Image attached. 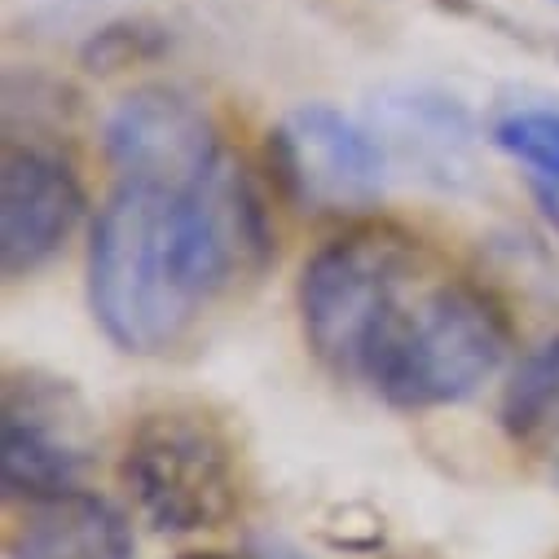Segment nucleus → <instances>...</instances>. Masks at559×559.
I'll return each instance as SVG.
<instances>
[{
  "mask_svg": "<svg viewBox=\"0 0 559 559\" xmlns=\"http://www.w3.org/2000/svg\"><path fill=\"white\" fill-rule=\"evenodd\" d=\"M269 247V212L234 151L186 181L115 177L88 238V309L115 348L168 353Z\"/></svg>",
  "mask_w": 559,
  "mask_h": 559,
  "instance_id": "f257e3e1",
  "label": "nucleus"
},
{
  "mask_svg": "<svg viewBox=\"0 0 559 559\" xmlns=\"http://www.w3.org/2000/svg\"><path fill=\"white\" fill-rule=\"evenodd\" d=\"M507 348L511 331L498 300L424 260L388 300L357 383L396 409H441L476 396L502 370Z\"/></svg>",
  "mask_w": 559,
  "mask_h": 559,
  "instance_id": "f03ea898",
  "label": "nucleus"
},
{
  "mask_svg": "<svg viewBox=\"0 0 559 559\" xmlns=\"http://www.w3.org/2000/svg\"><path fill=\"white\" fill-rule=\"evenodd\" d=\"M418 264L424 247L396 229H353L309 255L296 300L305 340L322 366L340 379H357L388 300Z\"/></svg>",
  "mask_w": 559,
  "mask_h": 559,
  "instance_id": "7ed1b4c3",
  "label": "nucleus"
},
{
  "mask_svg": "<svg viewBox=\"0 0 559 559\" xmlns=\"http://www.w3.org/2000/svg\"><path fill=\"white\" fill-rule=\"evenodd\" d=\"M123 485L159 533L221 528L238 507L234 450L199 409L146 414L123 450Z\"/></svg>",
  "mask_w": 559,
  "mask_h": 559,
  "instance_id": "20e7f679",
  "label": "nucleus"
},
{
  "mask_svg": "<svg viewBox=\"0 0 559 559\" xmlns=\"http://www.w3.org/2000/svg\"><path fill=\"white\" fill-rule=\"evenodd\" d=\"M93 463V418L84 396L45 370H14L5 379L0 418V485L10 498L40 502L80 489Z\"/></svg>",
  "mask_w": 559,
  "mask_h": 559,
  "instance_id": "39448f33",
  "label": "nucleus"
},
{
  "mask_svg": "<svg viewBox=\"0 0 559 559\" xmlns=\"http://www.w3.org/2000/svg\"><path fill=\"white\" fill-rule=\"evenodd\" d=\"M273 173L309 212H361L379 203L388 155L379 136L331 102H300L269 132Z\"/></svg>",
  "mask_w": 559,
  "mask_h": 559,
  "instance_id": "423d86ee",
  "label": "nucleus"
},
{
  "mask_svg": "<svg viewBox=\"0 0 559 559\" xmlns=\"http://www.w3.org/2000/svg\"><path fill=\"white\" fill-rule=\"evenodd\" d=\"M225 151L207 106L173 84L132 88L106 119V159L115 177L186 181L212 168Z\"/></svg>",
  "mask_w": 559,
  "mask_h": 559,
  "instance_id": "0eeeda50",
  "label": "nucleus"
},
{
  "mask_svg": "<svg viewBox=\"0 0 559 559\" xmlns=\"http://www.w3.org/2000/svg\"><path fill=\"white\" fill-rule=\"evenodd\" d=\"M84 216V190L71 164L40 146H10L0 168V269L27 277L45 269Z\"/></svg>",
  "mask_w": 559,
  "mask_h": 559,
  "instance_id": "6e6552de",
  "label": "nucleus"
},
{
  "mask_svg": "<svg viewBox=\"0 0 559 559\" xmlns=\"http://www.w3.org/2000/svg\"><path fill=\"white\" fill-rule=\"evenodd\" d=\"M10 559H136V537L110 498L67 489L27 502V515L10 537Z\"/></svg>",
  "mask_w": 559,
  "mask_h": 559,
  "instance_id": "1a4fd4ad",
  "label": "nucleus"
},
{
  "mask_svg": "<svg viewBox=\"0 0 559 559\" xmlns=\"http://www.w3.org/2000/svg\"><path fill=\"white\" fill-rule=\"evenodd\" d=\"M502 424L515 441L533 445L559 480V335L515 366L502 396Z\"/></svg>",
  "mask_w": 559,
  "mask_h": 559,
  "instance_id": "9d476101",
  "label": "nucleus"
},
{
  "mask_svg": "<svg viewBox=\"0 0 559 559\" xmlns=\"http://www.w3.org/2000/svg\"><path fill=\"white\" fill-rule=\"evenodd\" d=\"M489 142L528 168L533 181L559 186V106H511L489 123Z\"/></svg>",
  "mask_w": 559,
  "mask_h": 559,
  "instance_id": "9b49d317",
  "label": "nucleus"
},
{
  "mask_svg": "<svg viewBox=\"0 0 559 559\" xmlns=\"http://www.w3.org/2000/svg\"><path fill=\"white\" fill-rule=\"evenodd\" d=\"M533 194H537V203H542L546 221L559 229V186H542V181H533Z\"/></svg>",
  "mask_w": 559,
  "mask_h": 559,
  "instance_id": "f8f14e48",
  "label": "nucleus"
},
{
  "mask_svg": "<svg viewBox=\"0 0 559 559\" xmlns=\"http://www.w3.org/2000/svg\"><path fill=\"white\" fill-rule=\"evenodd\" d=\"M181 559H238V555H221V550H194V555H181Z\"/></svg>",
  "mask_w": 559,
  "mask_h": 559,
  "instance_id": "ddd939ff",
  "label": "nucleus"
}]
</instances>
